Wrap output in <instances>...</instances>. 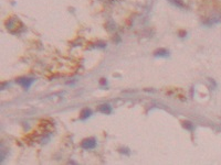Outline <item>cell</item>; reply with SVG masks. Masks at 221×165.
I'll return each instance as SVG.
<instances>
[{"label":"cell","instance_id":"7a4b0ae2","mask_svg":"<svg viewBox=\"0 0 221 165\" xmlns=\"http://www.w3.org/2000/svg\"><path fill=\"white\" fill-rule=\"evenodd\" d=\"M19 84L20 85H22V86L25 87V89L27 88H29L30 86H31V84L33 82V79H31V78H19Z\"/></svg>","mask_w":221,"mask_h":165},{"label":"cell","instance_id":"6da1fadb","mask_svg":"<svg viewBox=\"0 0 221 165\" xmlns=\"http://www.w3.org/2000/svg\"><path fill=\"white\" fill-rule=\"evenodd\" d=\"M81 146L85 150H92L96 146V140L94 138H86L82 141L81 143Z\"/></svg>","mask_w":221,"mask_h":165},{"label":"cell","instance_id":"5b68a950","mask_svg":"<svg viewBox=\"0 0 221 165\" xmlns=\"http://www.w3.org/2000/svg\"><path fill=\"white\" fill-rule=\"evenodd\" d=\"M155 55L156 56H167L168 55V51L167 50H164V49H160V50H157L156 52H155Z\"/></svg>","mask_w":221,"mask_h":165},{"label":"cell","instance_id":"8992f818","mask_svg":"<svg viewBox=\"0 0 221 165\" xmlns=\"http://www.w3.org/2000/svg\"><path fill=\"white\" fill-rule=\"evenodd\" d=\"M186 124H184L185 126V128H188V129H192V124H191V122H185Z\"/></svg>","mask_w":221,"mask_h":165},{"label":"cell","instance_id":"277c9868","mask_svg":"<svg viewBox=\"0 0 221 165\" xmlns=\"http://www.w3.org/2000/svg\"><path fill=\"white\" fill-rule=\"evenodd\" d=\"M99 110H100L101 112H103V113H109V112L112 111V109H111V107H109V105H102V106L99 108Z\"/></svg>","mask_w":221,"mask_h":165},{"label":"cell","instance_id":"3957f363","mask_svg":"<svg viewBox=\"0 0 221 165\" xmlns=\"http://www.w3.org/2000/svg\"><path fill=\"white\" fill-rule=\"evenodd\" d=\"M91 113H92V111L88 109V108H85V109H83L82 111H81V113H80V119H86V118H88L90 116H91Z\"/></svg>","mask_w":221,"mask_h":165}]
</instances>
